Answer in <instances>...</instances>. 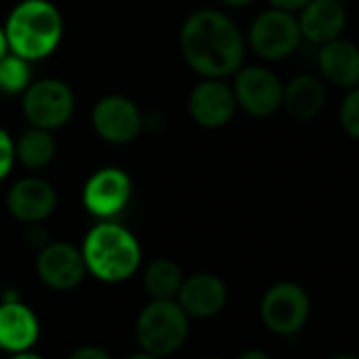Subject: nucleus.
<instances>
[{
  "instance_id": "f257e3e1",
  "label": "nucleus",
  "mask_w": 359,
  "mask_h": 359,
  "mask_svg": "<svg viewBox=\"0 0 359 359\" xmlns=\"http://www.w3.org/2000/svg\"><path fill=\"white\" fill-rule=\"evenodd\" d=\"M245 36L220 9L191 13L180 30V53L201 79H229L245 62Z\"/></svg>"
},
{
  "instance_id": "f03ea898",
  "label": "nucleus",
  "mask_w": 359,
  "mask_h": 359,
  "mask_svg": "<svg viewBox=\"0 0 359 359\" xmlns=\"http://www.w3.org/2000/svg\"><path fill=\"white\" fill-rule=\"evenodd\" d=\"M3 28L9 51L28 62L51 57L64 39V18L51 0H20Z\"/></svg>"
},
{
  "instance_id": "7ed1b4c3",
  "label": "nucleus",
  "mask_w": 359,
  "mask_h": 359,
  "mask_svg": "<svg viewBox=\"0 0 359 359\" xmlns=\"http://www.w3.org/2000/svg\"><path fill=\"white\" fill-rule=\"evenodd\" d=\"M81 254L95 279L121 283L133 277L142 264V245L137 237L114 220H100L83 239Z\"/></svg>"
},
{
  "instance_id": "20e7f679",
  "label": "nucleus",
  "mask_w": 359,
  "mask_h": 359,
  "mask_svg": "<svg viewBox=\"0 0 359 359\" xmlns=\"http://www.w3.org/2000/svg\"><path fill=\"white\" fill-rule=\"evenodd\" d=\"M135 338L142 351L167 357L189 338V315L177 300H150L135 321Z\"/></svg>"
},
{
  "instance_id": "39448f33",
  "label": "nucleus",
  "mask_w": 359,
  "mask_h": 359,
  "mask_svg": "<svg viewBox=\"0 0 359 359\" xmlns=\"http://www.w3.org/2000/svg\"><path fill=\"white\" fill-rule=\"evenodd\" d=\"M76 97L68 83L60 79H39L22 93V112L30 127L55 131L70 123Z\"/></svg>"
},
{
  "instance_id": "423d86ee",
  "label": "nucleus",
  "mask_w": 359,
  "mask_h": 359,
  "mask_svg": "<svg viewBox=\"0 0 359 359\" xmlns=\"http://www.w3.org/2000/svg\"><path fill=\"white\" fill-rule=\"evenodd\" d=\"M245 43L258 57L266 62L285 60L302 43L298 18L290 11L271 7L252 22Z\"/></svg>"
},
{
  "instance_id": "0eeeda50",
  "label": "nucleus",
  "mask_w": 359,
  "mask_h": 359,
  "mask_svg": "<svg viewBox=\"0 0 359 359\" xmlns=\"http://www.w3.org/2000/svg\"><path fill=\"white\" fill-rule=\"evenodd\" d=\"M133 195V182L121 167H100L83 184V208L97 220H114L121 216Z\"/></svg>"
},
{
  "instance_id": "6e6552de",
  "label": "nucleus",
  "mask_w": 359,
  "mask_h": 359,
  "mask_svg": "<svg viewBox=\"0 0 359 359\" xmlns=\"http://www.w3.org/2000/svg\"><path fill=\"white\" fill-rule=\"evenodd\" d=\"M311 315V298L306 290L294 281L271 285L260 302L262 323L277 336L298 334Z\"/></svg>"
},
{
  "instance_id": "1a4fd4ad",
  "label": "nucleus",
  "mask_w": 359,
  "mask_h": 359,
  "mask_svg": "<svg viewBox=\"0 0 359 359\" xmlns=\"http://www.w3.org/2000/svg\"><path fill=\"white\" fill-rule=\"evenodd\" d=\"M233 76L231 87L237 108L256 118H266L281 110L283 83L273 70L264 66H241Z\"/></svg>"
},
{
  "instance_id": "9d476101",
  "label": "nucleus",
  "mask_w": 359,
  "mask_h": 359,
  "mask_svg": "<svg viewBox=\"0 0 359 359\" xmlns=\"http://www.w3.org/2000/svg\"><path fill=\"white\" fill-rule=\"evenodd\" d=\"M91 125L100 140L114 146H125L142 135L144 114L133 100L110 93L95 102L91 110Z\"/></svg>"
},
{
  "instance_id": "9b49d317",
  "label": "nucleus",
  "mask_w": 359,
  "mask_h": 359,
  "mask_svg": "<svg viewBox=\"0 0 359 359\" xmlns=\"http://www.w3.org/2000/svg\"><path fill=\"white\" fill-rule=\"evenodd\" d=\"M85 273L87 266L81 248L66 241H49L39 250L36 275L47 287L57 292L74 290L85 279Z\"/></svg>"
},
{
  "instance_id": "f8f14e48",
  "label": "nucleus",
  "mask_w": 359,
  "mask_h": 359,
  "mask_svg": "<svg viewBox=\"0 0 359 359\" xmlns=\"http://www.w3.org/2000/svg\"><path fill=\"white\" fill-rule=\"evenodd\" d=\"M189 112L199 127L220 129L237 112L233 87L224 79H201L189 95Z\"/></svg>"
},
{
  "instance_id": "ddd939ff",
  "label": "nucleus",
  "mask_w": 359,
  "mask_h": 359,
  "mask_svg": "<svg viewBox=\"0 0 359 359\" xmlns=\"http://www.w3.org/2000/svg\"><path fill=\"white\" fill-rule=\"evenodd\" d=\"M5 203L15 220L24 224H41L55 212L57 193L49 180L28 175L18 180L7 191Z\"/></svg>"
},
{
  "instance_id": "4468645a",
  "label": "nucleus",
  "mask_w": 359,
  "mask_h": 359,
  "mask_svg": "<svg viewBox=\"0 0 359 359\" xmlns=\"http://www.w3.org/2000/svg\"><path fill=\"white\" fill-rule=\"evenodd\" d=\"M175 298L189 317L210 319V317H216L226 306L229 290L218 275L195 273L182 279V285H180Z\"/></svg>"
},
{
  "instance_id": "2eb2a0df",
  "label": "nucleus",
  "mask_w": 359,
  "mask_h": 359,
  "mask_svg": "<svg viewBox=\"0 0 359 359\" xmlns=\"http://www.w3.org/2000/svg\"><path fill=\"white\" fill-rule=\"evenodd\" d=\"M298 26L302 41L311 45H325L342 36L346 28V9L342 0H311L298 11Z\"/></svg>"
},
{
  "instance_id": "dca6fc26",
  "label": "nucleus",
  "mask_w": 359,
  "mask_h": 359,
  "mask_svg": "<svg viewBox=\"0 0 359 359\" xmlns=\"http://www.w3.org/2000/svg\"><path fill=\"white\" fill-rule=\"evenodd\" d=\"M41 336L36 313L22 300L0 302V348L7 353L30 351Z\"/></svg>"
},
{
  "instance_id": "f3484780",
  "label": "nucleus",
  "mask_w": 359,
  "mask_h": 359,
  "mask_svg": "<svg viewBox=\"0 0 359 359\" xmlns=\"http://www.w3.org/2000/svg\"><path fill=\"white\" fill-rule=\"evenodd\" d=\"M317 68L334 87L353 89L359 85V47L342 36L319 45Z\"/></svg>"
},
{
  "instance_id": "a211bd4d",
  "label": "nucleus",
  "mask_w": 359,
  "mask_h": 359,
  "mask_svg": "<svg viewBox=\"0 0 359 359\" xmlns=\"http://www.w3.org/2000/svg\"><path fill=\"white\" fill-rule=\"evenodd\" d=\"M325 106L323 81L313 74H298L283 85L281 108L294 121H311Z\"/></svg>"
},
{
  "instance_id": "6ab92c4d",
  "label": "nucleus",
  "mask_w": 359,
  "mask_h": 359,
  "mask_svg": "<svg viewBox=\"0 0 359 359\" xmlns=\"http://www.w3.org/2000/svg\"><path fill=\"white\" fill-rule=\"evenodd\" d=\"M57 154V142L53 131L30 127L26 129L20 140H15V156L28 169H45L53 163Z\"/></svg>"
},
{
  "instance_id": "aec40b11",
  "label": "nucleus",
  "mask_w": 359,
  "mask_h": 359,
  "mask_svg": "<svg viewBox=\"0 0 359 359\" xmlns=\"http://www.w3.org/2000/svg\"><path fill=\"white\" fill-rule=\"evenodd\" d=\"M182 269L169 258L152 260L144 271V287L150 298L154 300H169L177 296V290L182 285Z\"/></svg>"
},
{
  "instance_id": "412c9836",
  "label": "nucleus",
  "mask_w": 359,
  "mask_h": 359,
  "mask_svg": "<svg viewBox=\"0 0 359 359\" xmlns=\"http://www.w3.org/2000/svg\"><path fill=\"white\" fill-rule=\"evenodd\" d=\"M32 83V62L7 53L0 60V93L5 95H22Z\"/></svg>"
},
{
  "instance_id": "4be33fe9",
  "label": "nucleus",
  "mask_w": 359,
  "mask_h": 359,
  "mask_svg": "<svg viewBox=\"0 0 359 359\" xmlns=\"http://www.w3.org/2000/svg\"><path fill=\"white\" fill-rule=\"evenodd\" d=\"M338 121H340L342 131L351 140L359 142V85L348 89V93L344 95L340 110H338Z\"/></svg>"
},
{
  "instance_id": "5701e85b",
  "label": "nucleus",
  "mask_w": 359,
  "mask_h": 359,
  "mask_svg": "<svg viewBox=\"0 0 359 359\" xmlns=\"http://www.w3.org/2000/svg\"><path fill=\"white\" fill-rule=\"evenodd\" d=\"M18 163L15 156V140L11 137V133L7 129L0 127V182L5 177H9V173L13 171Z\"/></svg>"
},
{
  "instance_id": "b1692460",
  "label": "nucleus",
  "mask_w": 359,
  "mask_h": 359,
  "mask_svg": "<svg viewBox=\"0 0 359 359\" xmlns=\"http://www.w3.org/2000/svg\"><path fill=\"white\" fill-rule=\"evenodd\" d=\"M70 359H112V355L102 348V346H95V344H85V346H79L72 351Z\"/></svg>"
},
{
  "instance_id": "393cba45",
  "label": "nucleus",
  "mask_w": 359,
  "mask_h": 359,
  "mask_svg": "<svg viewBox=\"0 0 359 359\" xmlns=\"http://www.w3.org/2000/svg\"><path fill=\"white\" fill-rule=\"evenodd\" d=\"M266 3L275 9L281 11H290V13H298L304 5H309L311 0H266Z\"/></svg>"
},
{
  "instance_id": "a878e982",
  "label": "nucleus",
  "mask_w": 359,
  "mask_h": 359,
  "mask_svg": "<svg viewBox=\"0 0 359 359\" xmlns=\"http://www.w3.org/2000/svg\"><path fill=\"white\" fill-rule=\"evenodd\" d=\"M32 229H30V233H28V241H30V245H34V248H45L47 243H49V239H47V233H45V229H41V224H30Z\"/></svg>"
},
{
  "instance_id": "bb28decb",
  "label": "nucleus",
  "mask_w": 359,
  "mask_h": 359,
  "mask_svg": "<svg viewBox=\"0 0 359 359\" xmlns=\"http://www.w3.org/2000/svg\"><path fill=\"white\" fill-rule=\"evenodd\" d=\"M237 359H273L266 351H260V348H248L243 351Z\"/></svg>"
},
{
  "instance_id": "cd10ccee",
  "label": "nucleus",
  "mask_w": 359,
  "mask_h": 359,
  "mask_svg": "<svg viewBox=\"0 0 359 359\" xmlns=\"http://www.w3.org/2000/svg\"><path fill=\"white\" fill-rule=\"evenodd\" d=\"M220 3L229 9H243V7H250L254 0H220Z\"/></svg>"
},
{
  "instance_id": "c85d7f7f",
  "label": "nucleus",
  "mask_w": 359,
  "mask_h": 359,
  "mask_svg": "<svg viewBox=\"0 0 359 359\" xmlns=\"http://www.w3.org/2000/svg\"><path fill=\"white\" fill-rule=\"evenodd\" d=\"M9 53V45H7V36H5V28L0 26V60Z\"/></svg>"
},
{
  "instance_id": "c756f323",
  "label": "nucleus",
  "mask_w": 359,
  "mask_h": 359,
  "mask_svg": "<svg viewBox=\"0 0 359 359\" xmlns=\"http://www.w3.org/2000/svg\"><path fill=\"white\" fill-rule=\"evenodd\" d=\"M11 359H43L41 355L32 353V351H22V353H13Z\"/></svg>"
},
{
  "instance_id": "7c9ffc66",
  "label": "nucleus",
  "mask_w": 359,
  "mask_h": 359,
  "mask_svg": "<svg viewBox=\"0 0 359 359\" xmlns=\"http://www.w3.org/2000/svg\"><path fill=\"white\" fill-rule=\"evenodd\" d=\"M127 359H163V357H156V355H150V353L142 351V353H135V355H131Z\"/></svg>"
},
{
  "instance_id": "2f4dec72",
  "label": "nucleus",
  "mask_w": 359,
  "mask_h": 359,
  "mask_svg": "<svg viewBox=\"0 0 359 359\" xmlns=\"http://www.w3.org/2000/svg\"><path fill=\"white\" fill-rule=\"evenodd\" d=\"M332 359H359V355H353V353H338V355H334Z\"/></svg>"
},
{
  "instance_id": "473e14b6",
  "label": "nucleus",
  "mask_w": 359,
  "mask_h": 359,
  "mask_svg": "<svg viewBox=\"0 0 359 359\" xmlns=\"http://www.w3.org/2000/svg\"><path fill=\"white\" fill-rule=\"evenodd\" d=\"M203 359H218V357H203Z\"/></svg>"
},
{
  "instance_id": "72a5a7b5",
  "label": "nucleus",
  "mask_w": 359,
  "mask_h": 359,
  "mask_svg": "<svg viewBox=\"0 0 359 359\" xmlns=\"http://www.w3.org/2000/svg\"><path fill=\"white\" fill-rule=\"evenodd\" d=\"M342 3H344V0H342Z\"/></svg>"
}]
</instances>
